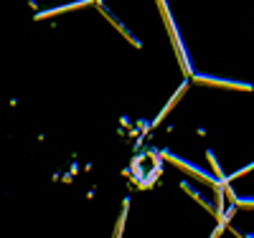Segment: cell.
<instances>
[{
  "mask_svg": "<svg viewBox=\"0 0 254 238\" xmlns=\"http://www.w3.org/2000/svg\"><path fill=\"white\" fill-rule=\"evenodd\" d=\"M158 8H160V13H163V18H165V26H168V31H171V38H173V46H176V53H178V58H181V66H183V71H186L188 76H193V71H190V63H188V58H186V51H183V46H181L178 28H176V23H173L171 13H168L165 0H158Z\"/></svg>",
  "mask_w": 254,
  "mask_h": 238,
  "instance_id": "1",
  "label": "cell"
},
{
  "mask_svg": "<svg viewBox=\"0 0 254 238\" xmlns=\"http://www.w3.org/2000/svg\"><path fill=\"white\" fill-rule=\"evenodd\" d=\"M193 81H201V84H211V86H229V89H242V92H249V89H252L249 84H239V81H226V79H211V76H196V74H193Z\"/></svg>",
  "mask_w": 254,
  "mask_h": 238,
  "instance_id": "2",
  "label": "cell"
},
{
  "mask_svg": "<svg viewBox=\"0 0 254 238\" xmlns=\"http://www.w3.org/2000/svg\"><path fill=\"white\" fill-rule=\"evenodd\" d=\"M186 86H188V81H183V84H181V89H178V92L173 94V99H171V101H168V106H165V109H163V112L158 114V119L153 122V127H155V124H158V122H160V119H163V117L168 114V112H171V109H173V104H176V101H178V99L183 96V92H186Z\"/></svg>",
  "mask_w": 254,
  "mask_h": 238,
  "instance_id": "3",
  "label": "cell"
},
{
  "mask_svg": "<svg viewBox=\"0 0 254 238\" xmlns=\"http://www.w3.org/2000/svg\"><path fill=\"white\" fill-rule=\"evenodd\" d=\"M104 15H107V18H110V23H112V26H115V28H117V31H120V33H122V36L127 38V41H132V46H137V48H140V41H135V36H130V31H127V28H125V26L120 23V20H117V18H112L110 13H104Z\"/></svg>",
  "mask_w": 254,
  "mask_h": 238,
  "instance_id": "4",
  "label": "cell"
},
{
  "mask_svg": "<svg viewBox=\"0 0 254 238\" xmlns=\"http://www.w3.org/2000/svg\"><path fill=\"white\" fill-rule=\"evenodd\" d=\"M249 238H254V236H249Z\"/></svg>",
  "mask_w": 254,
  "mask_h": 238,
  "instance_id": "5",
  "label": "cell"
}]
</instances>
